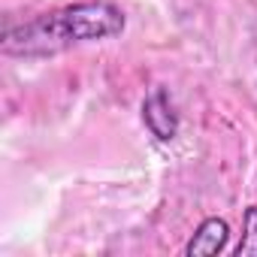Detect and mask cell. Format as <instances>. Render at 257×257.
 I'll list each match as a JSON object with an SVG mask.
<instances>
[{"mask_svg":"<svg viewBox=\"0 0 257 257\" xmlns=\"http://www.w3.org/2000/svg\"><path fill=\"white\" fill-rule=\"evenodd\" d=\"M227 239H230L227 221L224 218H206L194 230L191 242L185 245V254L188 257H212V254H221L227 248Z\"/></svg>","mask_w":257,"mask_h":257,"instance_id":"obj_3","label":"cell"},{"mask_svg":"<svg viewBox=\"0 0 257 257\" xmlns=\"http://www.w3.org/2000/svg\"><path fill=\"white\" fill-rule=\"evenodd\" d=\"M239 257H257V206H248L242 215V239L236 245Z\"/></svg>","mask_w":257,"mask_h":257,"instance_id":"obj_4","label":"cell"},{"mask_svg":"<svg viewBox=\"0 0 257 257\" xmlns=\"http://www.w3.org/2000/svg\"><path fill=\"white\" fill-rule=\"evenodd\" d=\"M127 19L109 0H82L52 13H43L31 22L7 28L4 34V55L16 58H49L79 43L109 40L124 31Z\"/></svg>","mask_w":257,"mask_h":257,"instance_id":"obj_1","label":"cell"},{"mask_svg":"<svg viewBox=\"0 0 257 257\" xmlns=\"http://www.w3.org/2000/svg\"><path fill=\"white\" fill-rule=\"evenodd\" d=\"M143 121L158 143H173L179 134V112L167 94V88H152L143 100Z\"/></svg>","mask_w":257,"mask_h":257,"instance_id":"obj_2","label":"cell"}]
</instances>
